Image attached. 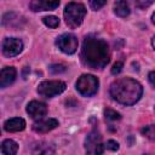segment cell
<instances>
[{"instance_id":"6da1fadb","label":"cell","mask_w":155,"mask_h":155,"mask_svg":"<svg viewBox=\"0 0 155 155\" xmlns=\"http://www.w3.org/2000/svg\"><path fill=\"white\" fill-rule=\"evenodd\" d=\"M80 57L86 67L103 69L110 61L109 46L104 40L90 35L84 40Z\"/></svg>"},{"instance_id":"7a4b0ae2","label":"cell","mask_w":155,"mask_h":155,"mask_svg":"<svg viewBox=\"0 0 155 155\" xmlns=\"http://www.w3.org/2000/svg\"><path fill=\"white\" fill-rule=\"evenodd\" d=\"M142 94V85L131 78L117 79L110 85V96L114 101L124 105H132L137 103Z\"/></svg>"},{"instance_id":"3957f363","label":"cell","mask_w":155,"mask_h":155,"mask_svg":"<svg viewBox=\"0 0 155 155\" xmlns=\"http://www.w3.org/2000/svg\"><path fill=\"white\" fill-rule=\"evenodd\" d=\"M64 19H65V24L69 28H78L79 25H81L85 15H86V7L80 4V2H69L65 8H64Z\"/></svg>"},{"instance_id":"277c9868","label":"cell","mask_w":155,"mask_h":155,"mask_svg":"<svg viewBox=\"0 0 155 155\" xmlns=\"http://www.w3.org/2000/svg\"><path fill=\"white\" fill-rule=\"evenodd\" d=\"M98 85H99V81L96 76L91 74H84L76 81V90L79 91L80 94L85 97H91L97 93Z\"/></svg>"},{"instance_id":"5b68a950","label":"cell","mask_w":155,"mask_h":155,"mask_svg":"<svg viewBox=\"0 0 155 155\" xmlns=\"http://www.w3.org/2000/svg\"><path fill=\"white\" fill-rule=\"evenodd\" d=\"M65 84L59 80H46L39 84L38 93L45 98H52L65 91Z\"/></svg>"},{"instance_id":"8992f818","label":"cell","mask_w":155,"mask_h":155,"mask_svg":"<svg viewBox=\"0 0 155 155\" xmlns=\"http://www.w3.org/2000/svg\"><path fill=\"white\" fill-rule=\"evenodd\" d=\"M56 45L58 46V48L62 52H64L67 54H73L76 52L79 42H78V39L74 34L65 33V34H62L61 36L57 38Z\"/></svg>"},{"instance_id":"52a82bcc","label":"cell","mask_w":155,"mask_h":155,"mask_svg":"<svg viewBox=\"0 0 155 155\" xmlns=\"http://www.w3.org/2000/svg\"><path fill=\"white\" fill-rule=\"evenodd\" d=\"M85 148L88 154H102L103 153V144H102V136L97 131H92L85 139Z\"/></svg>"},{"instance_id":"ba28073f","label":"cell","mask_w":155,"mask_h":155,"mask_svg":"<svg viewBox=\"0 0 155 155\" xmlns=\"http://www.w3.org/2000/svg\"><path fill=\"white\" fill-rule=\"evenodd\" d=\"M22 50H23V42L17 38H6L2 41V53L6 57H15L19 54Z\"/></svg>"},{"instance_id":"9c48e42d","label":"cell","mask_w":155,"mask_h":155,"mask_svg":"<svg viewBox=\"0 0 155 155\" xmlns=\"http://www.w3.org/2000/svg\"><path fill=\"white\" fill-rule=\"evenodd\" d=\"M27 113L33 119H41L47 114V107L45 103L39 101H31L27 105Z\"/></svg>"},{"instance_id":"30bf717a","label":"cell","mask_w":155,"mask_h":155,"mask_svg":"<svg viewBox=\"0 0 155 155\" xmlns=\"http://www.w3.org/2000/svg\"><path fill=\"white\" fill-rule=\"evenodd\" d=\"M61 0H31L30 1V10L34 12L40 11H51L58 7Z\"/></svg>"},{"instance_id":"8fae6325","label":"cell","mask_w":155,"mask_h":155,"mask_svg":"<svg viewBox=\"0 0 155 155\" xmlns=\"http://www.w3.org/2000/svg\"><path fill=\"white\" fill-rule=\"evenodd\" d=\"M58 126V120L56 119H39V121L33 124V130L38 133H46L52 131Z\"/></svg>"},{"instance_id":"7c38bea8","label":"cell","mask_w":155,"mask_h":155,"mask_svg":"<svg viewBox=\"0 0 155 155\" xmlns=\"http://www.w3.org/2000/svg\"><path fill=\"white\" fill-rule=\"evenodd\" d=\"M17 71L13 67H5L1 69V74H0V87L1 88H6L7 86H10L15 79H16Z\"/></svg>"},{"instance_id":"4fadbf2b","label":"cell","mask_w":155,"mask_h":155,"mask_svg":"<svg viewBox=\"0 0 155 155\" xmlns=\"http://www.w3.org/2000/svg\"><path fill=\"white\" fill-rule=\"evenodd\" d=\"M25 128V121L22 117H12L5 121L4 130L7 132H19Z\"/></svg>"},{"instance_id":"5bb4252c","label":"cell","mask_w":155,"mask_h":155,"mask_svg":"<svg viewBox=\"0 0 155 155\" xmlns=\"http://www.w3.org/2000/svg\"><path fill=\"white\" fill-rule=\"evenodd\" d=\"M114 12L119 17H127L130 15V5L127 0H116L114 4Z\"/></svg>"},{"instance_id":"9a60e30c","label":"cell","mask_w":155,"mask_h":155,"mask_svg":"<svg viewBox=\"0 0 155 155\" xmlns=\"http://www.w3.org/2000/svg\"><path fill=\"white\" fill-rule=\"evenodd\" d=\"M18 150V145L12 139H5L1 144V154L2 155H15Z\"/></svg>"},{"instance_id":"2e32d148","label":"cell","mask_w":155,"mask_h":155,"mask_svg":"<svg viewBox=\"0 0 155 155\" xmlns=\"http://www.w3.org/2000/svg\"><path fill=\"white\" fill-rule=\"evenodd\" d=\"M142 134L147 138H149L150 140H155V125H149V126H145L140 130Z\"/></svg>"},{"instance_id":"e0dca14e","label":"cell","mask_w":155,"mask_h":155,"mask_svg":"<svg viewBox=\"0 0 155 155\" xmlns=\"http://www.w3.org/2000/svg\"><path fill=\"white\" fill-rule=\"evenodd\" d=\"M42 22L48 28H57L59 25V19L56 16H46V17L42 18Z\"/></svg>"},{"instance_id":"ac0fdd59","label":"cell","mask_w":155,"mask_h":155,"mask_svg":"<svg viewBox=\"0 0 155 155\" xmlns=\"http://www.w3.org/2000/svg\"><path fill=\"white\" fill-rule=\"evenodd\" d=\"M104 116H105V119L109 120V121H116V120H120V119H121V115H120L117 111H115V110H113V109H109V108H107V109L104 110Z\"/></svg>"},{"instance_id":"d6986e66","label":"cell","mask_w":155,"mask_h":155,"mask_svg":"<svg viewBox=\"0 0 155 155\" xmlns=\"http://www.w3.org/2000/svg\"><path fill=\"white\" fill-rule=\"evenodd\" d=\"M105 2H107V0H88V4L91 6V8L96 10V11L102 8L105 5Z\"/></svg>"},{"instance_id":"ffe728a7","label":"cell","mask_w":155,"mask_h":155,"mask_svg":"<svg viewBox=\"0 0 155 155\" xmlns=\"http://www.w3.org/2000/svg\"><path fill=\"white\" fill-rule=\"evenodd\" d=\"M153 2H155V0H134V4L138 8H147Z\"/></svg>"},{"instance_id":"44dd1931","label":"cell","mask_w":155,"mask_h":155,"mask_svg":"<svg viewBox=\"0 0 155 155\" xmlns=\"http://www.w3.org/2000/svg\"><path fill=\"white\" fill-rule=\"evenodd\" d=\"M50 71L52 74H59V73L65 71V67L63 64H51L50 65Z\"/></svg>"},{"instance_id":"7402d4cb","label":"cell","mask_w":155,"mask_h":155,"mask_svg":"<svg viewBox=\"0 0 155 155\" xmlns=\"http://www.w3.org/2000/svg\"><path fill=\"white\" fill-rule=\"evenodd\" d=\"M122 67H124V64H122L121 62H116V63L113 65V68H111V74L117 75V74L122 70Z\"/></svg>"},{"instance_id":"603a6c76","label":"cell","mask_w":155,"mask_h":155,"mask_svg":"<svg viewBox=\"0 0 155 155\" xmlns=\"http://www.w3.org/2000/svg\"><path fill=\"white\" fill-rule=\"evenodd\" d=\"M105 147L108 148V149H110V150H113V151H116L117 149H119V143L117 142H115V140H108L107 143H105Z\"/></svg>"},{"instance_id":"cb8c5ba5","label":"cell","mask_w":155,"mask_h":155,"mask_svg":"<svg viewBox=\"0 0 155 155\" xmlns=\"http://www.w3.org/2000/svg\"><path fill=\"white\" fill-rule=\"evenodd\" d=\"M148 79H149V82L155 87V70H153V71H150V73H149Z\"/></svg>"},{"instance_id":"d4e9b609","label":"cell","mask_w":155,"mask_h":155,"mask_svg":"<svg viewBox=\"0 0 155 155\" xmlns=\"http://www.w3.org/2000/svg\"><path fill=\"white\" fill-rule=\"evenodd\" d=\"M151 44H153V47H154V50H155V36H153V39H151Z\"/></svg>"},{"instance_id":"484cf974","label":"cell","mask_w":155,"mask_h":155,"mask_svg":"<svg viewBox=\"0 0 155 155\" xmlns=\"http://www.w3.org/2000/svg\"><path fill=\"white\" fill-rule=\"evenodd\" d=\"M151 21H153V23L155 24V12L153 13V16H151Z\"/></svg>"}]
</instances>
